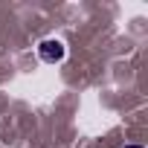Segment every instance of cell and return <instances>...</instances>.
I'll return each instance as SVG.
<instances>
[{
	"label": "cell",
	"mask_w": 148,
	"mask_h": 148,
	"mask_svg": "<svg viewBox=\"0 0 148 148\" xmlns=\"http://www.w3.org/2000/svg\"><path fill=\"white\" fill-rule=\"evenodd\" d=\"M122 148H142V145H122Z\"/></svg>",
	"instance_id": "cell-2"
},
{
	"label": "cell",
	"mask_w": 148,
	"mask_h": 148,
	"mask_svg": "<svg viewBox=\"0 0 148 148\" xmlns=\"http://www.w3.org/2000/svg\"><path fill=\"white\" fill-rule=\"evenodd\" d=\"M38 55H41L47 64H58V61L67 55V49H64V44H61V41L47 38V41H41V44H38Z\"/></svg>",
	"instance_id": "cell-1"
}]
</instances>
